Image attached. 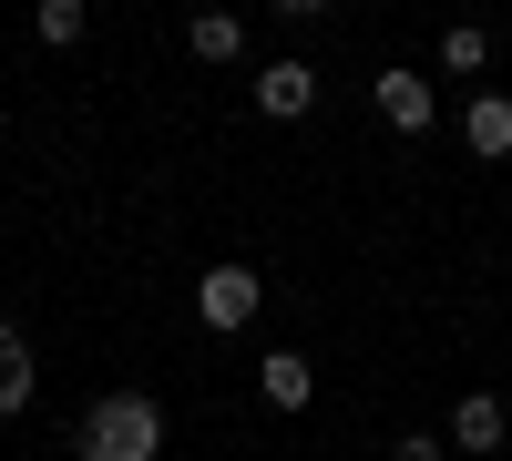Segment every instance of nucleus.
Here are the masks:
<instances>
[{
    "instance_id": "nucleus-4",
    "label": "nucleus",
    "mask_w": 512,
    "mask_h": 461,
    "mask_svg": "<svg viewBox=\"0 0 512 461\" xmlns=\"http://www.w3.org/2000/svg\"><path fill=\"white\" fill-rule=\"evenodd\" d=\"M502 431H512V410L492 390H461L451 400V451H502Z\"/></svg>"
},
{
    "instance_id": "nucleus-3",
    "label": "nucleus",
    "mask_w": 512,
    "mask_h": 461,
    "mask_svg": "<svg viewBox=\"0 0 512 461\" xmlns=\"http://www.w3.org/2000/svg\"><path fill=\"white\" fill-rule=\"evenodd\" d=\"M246 93H256V113H267V123H297V113L318 103V72H308V62H267Z\"/></svg>"
},
{
    "instance_id": "nucleus-6",
    "label": "nucleus",
    "mask_w": 512,
    "mask_h": 461,
    "mask_svg": "<svg viewBox=\"0 0 512 461\" xmlns=\"http://www.w3.org/2000/svg\"><path fill=\"white\" fill-rule=\"evenodd\" d=\"M461 144H472L482 164H502V154H512V103H502V93H472V113H461Z\"/></svg>"
},
{
    "instance_id": "nucleus-11",
    "label": "nucleus",
    "mask_w": 512,
    "mask_h": 461,
    "mask_svg": "<svg viewBox=\"0 0 512 461\" xmlns=\"http://www.w3.org/2000/svg\"><path fill=\"white\" fill-rule=\"evenodd\" d=\"M41 41H82V0H41Z\"/></svg>"
},
{
    "instance_id": "nucleus-12",
    "label": "nucleus",
    "mask_w": 512,
    "mask_h": 461,
    "mask_svg": "<svg viewBox=\"0 0 512 461\" xmlns=\"http://www.w3.org/2000/svg\"><path fill=\"white\" fill-rule=\"evenodd\" d=\"M390 461H441V441H431V431H400V441H390Z\"/></svg>"
},
{
    "instance_id": "nucleus-7",
    "label": "nucleus",
    "mask_w": 512,
    "mask_h": 461,
    "mask_svg": "<svg viewBox=\"0 0 512 461\" xmlns=\"http://www.w3.org/2000/svg\"><path fill=\"white\" fill-rule=\"evenodd\" d=\"M379 113H390L400 134H431V82L420 72H379Z\"/></svg>"
},
{
    "instance_id": "nucleus-1",
    "label": "nucleus",
    "mask_w": 512,
    "mask_h": 461,
    "mask_svg": "<svg viewBox=\"0 0 512 461\" xmlns=\"http://www.w3.org/2000/svg\"><path fill=\"white\" fill-rule=\"evenodd\" d=\"M82 461H154L164 451V410L144 390H103L93 410H82V431H72Z\"/></svg>"
},
{
    "instance_id": "nucleus-9",
    "label": "nucleus",
    "mask_w": 512,
    "mask_h": 461,
    "mask_svg": "<svg viewBox=\"0 0 512 461\" xmlns=\"http://www.w3.org/2000/svg\"><path fill=\"white\" fill-rule=\"evenodd\" d=\"M185 52H195V62H236V52H246V21H236V11H195V21H185Z\"/></svg>"
},
{
    "instance_id": "nucleus-2",
    "label": "nucleus",
    "mask_w": 512,
    "mask_h": 461,
    "mask_svg": "<svg viewBox=\"0 0 512 461\" xmlns=\"http://www.w3.org/2000/svg\"><path fill=\"white\" fill-rule=\"evenodd\" d=\"M256 308H267L256 267H205V277H195V318H205V328H256Z\"/></svg>"
},
{
    "instance_id": "nucleus-5",
    "label": "nucleus",
    "mask_w": 512,
    "mask_h": 461,
    "mask_svg": "<svg viewBox=\"0 0 512 461\" xmlns=\"http://www.w3.org/2000/svg\"><path fill=\"white\" fill-rule=\"evenodd\" d=\"M308 390H318V369L297 359V349H267V369H256V400H267V410H308Z\"/></svg>"
},
{
    "instance_id": "nucleus-8",
    "label": "nucleus",
    "mask_w": 512,
    "mask_h": 461,
    "mask_svg": "<svg viewBox=\"0 0 512 461\" xmlns=\"http://www.w3.org/2000/svg\"><path fill=\"white\" fill-rule=\"evenodd\" d=\"M31 390H41L31 339H21V328H0V410H31Z\"/></svg>"
},
{
    "instance_id": "nucleus-10",
    "label": "nucleus",
    "mask_w": 512,
    "mask_h": 461,
    "mask_svg": "<svg viewBox=\"0 0 512 461\" xmlns=\"http://www.w3.org/2000/svg\"><path fill=\"white\" fill-rule=\"evenodd\" d=\"M482 62H492V31H472V21L441 31V72H482Z\"/></svg>"
}]
</instances>
